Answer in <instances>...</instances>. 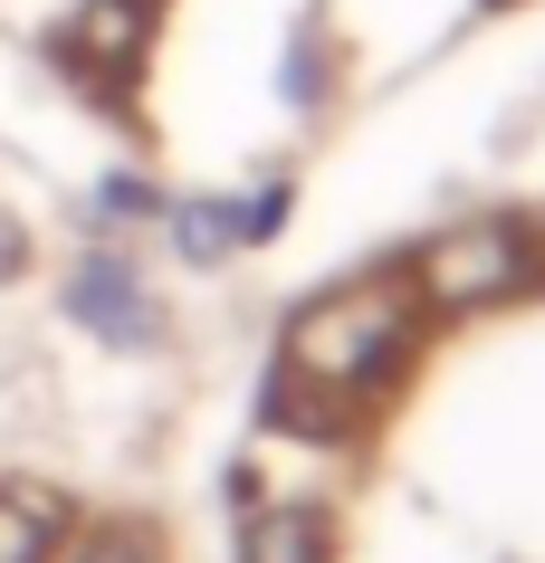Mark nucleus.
<instances>
[{
  "mask_svg": "<svg viewBox=\"0 0 545 563\" xmlns=\"http://www.w3.org/2000/svg\"><path fill=\"white\" fill-rule=\"evenodd\" d=\"M240 563H326V516H316V506H269V516L249 526Z\"/></svg>",
  "mask_w": 545,
  "mask_h": 563,
  "instance_id": "7ed1b4c3",
  "label": "nucleus"
},
{
  "mask_svg": "<svg viewBox=\"0 0 545 563\" xmlns=\"http://www.w3.org/2000/svg\"><path fill=\"white\" fill-rule=\"evenodd\" d=\"M77 563H153V544L134 526H96L87 544H77Z\"/></svg>",
  "mask_w": 545,
  "mask_h": 563,
  "instance_id": "423d86ee",
  "label": "nucleus"
},
{
  "mask_svg": "<svg viewBox=\"0 0 545 563\" xmlns=\"http://www.w3.org/2000/svg\"><path fill=\"white\" fill-rule=\"evenodd\" d=\"M77 316H87L96 334H116V344H134V334H144V306H134V277H124L116 258L77 277Z\"/></svg>",
  "mask_w": 545,
  "mask_h": 563,
  "instance_id": "39448f33",
  "label": "nucleus"
},
{
  "mask_svg": "<svg viewBox=\"0 0 545 563\" xmlns=\"http://www.w3.org/2000/svg\"><path fill=\"white\" fill-rule=\"evenodd\" d=\"M20 258H30V239H20L10 220H0V277H20Z\"/></svg>",
  "mask_w": 545,
  "mask_h": 563,
  "instance_id": "0eeeda50",
  "label": "nucleus"
},
{
  "mask_svg": "<svg viewBox=\"0 0 545 563\" xmlns=\"http://www.w3.org/2000/svg\"><path fill=\"white\" fill-rule=\"evenodd\" d=\"M516 230L508 220H479V230H450L440 249L422 258V297L440 306H469V297H498V287H516Z\"/></svg>",
  "mask_w": 545,
  "mask_h": 563,
  "instance_id": "f03ea898",
  "label": "nucleus"
},
{
  "mask_svg": "<svg viewBox=\"0 0 545 563\" xmlns=\"http://www.w3.org/2000/svg\"><path fill=\"white\" fill-rule=\"evenodd\" d=\"M48 544H58V497L0 487V563H48Z\"/></svg>",
  "mask_w": 545,
  "mask_h": 563,
  "instance_id": "20e7f679",
  "label": "nucleus"
},
{
  "mask_svg": "<svg viewBox=\"0 0 545 563\" xmlns=\"http://www.w3.org/2000/svg\"><path fill=\"white\" fill-rule=\"evenodd\" d=\"M402 344H412V287H393V277L306 306L297 325H287V373L269 383V420L277 430L287 420L335 430L355 401H373L402 373Z\"/></svg>",
  "mask_w": 545,
  "mask_h": 563,
  "instance_id": "f257e3e1",
  "label": "nucleus"
}]
</instances>
